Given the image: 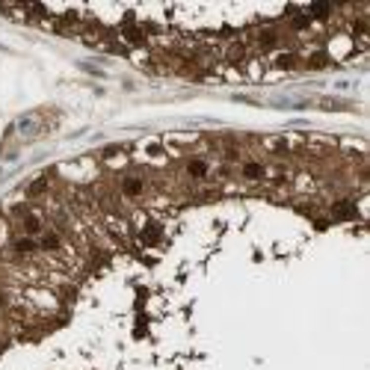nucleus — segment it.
<instances>
[{
	"mask_svg": "<svg viewBox=\"0 0 370 370\" xmlns=\"http://www.w3.org/2000/svg\"><path fill=\"white\" fill-rule=\"evenodd\" d=\"M243 175L252 178V181H261V178H264V166H261V163H246V166H243Z\"/></svg>",
	"mask_w": 370,
	"mask_h": 370,
	"instance_id": "1",
	"label": "nucleus"
}]
</instances>
